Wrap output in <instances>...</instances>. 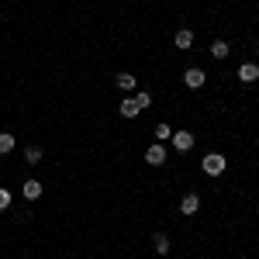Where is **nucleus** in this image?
Segmentation results:
<instances>
[{"mask_svg":"<svg viewBox=\"0 0 259 259\" xmlns=\"http://www.w3.org/2000/svg\"><path fill=\"white\" fill-rule=\"evenodd\" d=\"M7 207H11V194L0 187V211H7Z\"/></svg>","mask_w":259,"mask_h":259,"instance_id":"obj_17","label":"nucleus"},{"mask_svg":"<svg viewBox=\"0 0 259 259\" xmlns=\"http://www.w3.org/2000/svg\"><path fill=\"white\" fill-rule=\"evenodd\" d=\"M200 211V197L197 194H187V197L180 200V214H197Z\"/></svg>","mask_w":259,"mask_h":259,"instance_id":"obj_7","label":"nucleus"},{"mask_svg":"<svg viewBox=\"0 0 259 259\" xmlns=\"http://www.w3.org/2000/svg\"><path fill=\"white\" fill-rule=\"evenodd\" d=\"M225 166H228V159H225L221 152H207V156L200 159V169H204L207 177H221V173H225Z\"/></svg>","mask_w":259,"mask_h":259,"instance_id":"obj_1","label":"nucleus"},{"mask_svg":"<svg viewBox=\"0 0 259 259\" xmlns=\"http://www.w3.org/2000/svg\"><path fill=\"white\" fill-rule=\"evenodd\" d=\"M118 114H121V118H139V114H142V107H139V100H135V97H128V100H121V104H118Z\"/></svg>","mask_w":259,"mask_h":259,"instance_id":"obj_5","label":"nucleus"},{"mask_svg":"<svg viewBox=\"0 0 259 259\" xmlns=\"http://www.w3.org/2000/svg\"><path fill=\"white\" fill-rule=\"evenodd\" d=\"M177 49H190V45H194V31H187V28H183V31H177Z\"/></svg>","mask_w":259,"mask_h":259,"instance_id":"obj_11","label":"nucleus"},{"mask_svg":"<svg viewBox=\"0 0 259 259\" xmlns=\"http://www.w3.org/2000/svg\"><path fill=\"white\" fill-rule=\"evenodd\" d=\"M114 87H118V90H135V76H132V73H118V76H114Z\"/></svg>","mask_w":259,"mask_h":259,"instance_id":"obj_10","label":"nucleus"},{"mask_svg":"<svg viewBox=\"0 0 259 259\" xmlns=\"http://www.w3.org/2000/svg\"><path fill=\"white\" fill-rule=\"evenodd\" d=\"M204 80H207V73H204V69H197V66L183 73V83H187L190 90H200V87H204Z\"/></svg>","mask_w":259,"mask_h":259,"instance_id":"obj_2","label":"nucleus"},{"mask_svg":"<svg viewBox=\"0 0 259 259\" xmlns=\"http://www.w3.org/2000/svg\"><path fill=\"white\" fill-rule=\"evenodd\" d=\"M156 252H159V256H166V252H169V235H166V232H156Z\"/></svg>","mask_w":259,"mask_h":259,"instance_id":"obj_13","label":"nucleus"},{"mask_svg":"<svg viewBox=\"0 0 259 259\" xmlns=\"http://www.w3.org/2000/svg\"><path fill=\"white\" fill-rule=\"evenodd\" d=\"M156 139H159V142L173 139V128H169V124H166V121H159V124H156Z\"/></svg>","mask_w":259,"mask_h":259,"instance_id":"obj_15","label":"nucleus"},{"mask_svg":"<svg viewBox=\"0 0 259 259\" xmlns=\"http://www.w3.org/2000/svg\"><path fill=\"white\" fill-rule=\"evenodd\" d=\"M135 100H139L142 111H145V107H152V94H149V90H139V97H135Z\"/></svg>","mask_w":259,"mask_h":259,"instance_id":"obj_16","label":"nucleus"},{"mask_svg":"<svg viewBox=\"0 0 259 259\" xmlns=\"http://www.w3.org/2000/svg\"><path fill=\"white\" fill-rule=\"evenodd\" d=\"M173 149H177V152L194 149V132H173Z\"/></svg>","mask_w":259,"mask_h":259,"instance_id":"obj_4","label":"nucleus"},{"mask_svg":"<svg viewBox=\"0 0 259 259\" xmlns=\"http://www.w3.org/2000/svg\"><path fill=\"white\" fill-rule=\"evenodd\" d=\"M145 162H149V166H162V162H166V145H159V142L149 145V149H145Z\"/></svg>","mask_w":259,"mask_h":259,"instance_id":"obj_3","label":"nucleus"},{"mask_svg":"<svg viewBox=\"0 0 259 259\" xmlns=\"http://www.w3.org/2000/svg\"><path fill=\"white\" fill-rule=\"evenodd\" d=\"M228 52H232V49H228V41H221V38H218V41H211V56H214L218 62H221V59H228Z\"/></svg>","mask_w":259,"mask_h":259,"instance_id":"obj_9","label":"nucleus"},{"mask_svg":"<svg viewBox=\"0 0 259 259\" xmlns=\"http://www.w3.org/2000/svg\"><path fill=\"white\" fill-rule=\"evenodd\" d=\"M239 80L242 83H256L259 80V66L256 62H242L239 66Z\"/></svg>","mask_w":259,"mask_h":259,"instance_id":"obj_6","label":"nucleus"},{"mask_svg":"<svg viewBox=\"0 0 259 259\" xmlns=\"http://www.w3.org/2000/svg\"><path fill=\"white\" fill-rule=\"evenodd\" d=\"M256 56H259V45H256Z\"/></svg>","mask_w":259,"mask_h":259,"instance_id":"obj_18","label":"nucleus"},{"mask_svg":"<svg viewBox=\"0 0 259 259\" xmlns=\"http://www.w3.org/2000/svg\"><path fill=\"white\" fill-rule=\"evenodd\" d=\"M7 152H14V135L11 132H0V156H7Z\"/></svg>","mask_w":259,"mask_h":259,"instance_id":"obj_12","label":"nucleus"},{"mask_svg":"<svg viewBox=\"0 0 259 259\" xmlns=\"http://www.w3.org/2000/svg\"><path fill=\"white\" fill-rule=\"evenodd\" d=\"M24 159L31 162V166H35V162H41V145H28V149H24Z\"/></svg>","mask_w":259,"mask_h":259,"instance_id":"obj_14","label":"nucleus"},{"mask_svg":"<svg viewBox=\"0 0 259 259\" xmlns=\"http://www.w3.org/2000/svg\"><path fill=\"white\" fill-rule=\"evenodd\" d=\"M21 194H24V200H38L41 197V183H38V180H24Z\"/></svg>","mask_w":259,"mask_h":259,"instance_id":"obj_8","label":"nucleus"}]
</instances>
